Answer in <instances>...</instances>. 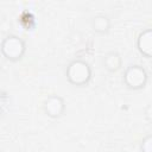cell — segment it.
<instances>
[{
    "mask_svg": "<svg viewBox=\"0 0 152 152\" xmlns=\"http://www.w3.org/2000/svg\"><path fill=\"white\" fill-rule=\"evenodd\" d=\"M65 76L68 82L72 86H87L91 80V66L83 59H74L68 64Z\"/></svg>",
    "mask_w": 152,
    "mask_h": 152,
    "instance_id": "6da1fadb",
    "label": "cell"
},
{
    "mask_svg": "<svg viewBox=\"0 0 152 152\" xmlns=\"http://www.w3.org/2000/svg\"><path fill=\"white\" fill-rule=\"evenodd\" d=\"M26 51V43L23 38L15 34H10L5 37L0 44L1 55L10 62L20 61Z\"/></svg>",
    "mask_w": 152,
    "mask_h": 152,
    "instance_id": "7a4b0ae2",
    "label": "cell"
},
{
    "mask_svg": "<svg viewBox=\"0 0 152 152\" xmlns=\"http://www.w3.org/2000/svg\"><path fill=\"white\" fill-rule=\"evenodd\" d=\"M148 80L147 71L144 66L139 64H132L126 68L124 72V83L131 90L142 89Z\"/></svg>",
    "mask_w": 152,
    "mask_h": 152,
    "instance_id": "3957f363",
    "label": "cell"
},
{
    "mask_svg": "<svg viewBox=\"0 0 152 152\" xmlns=\"http://www.w3.org/2000/svg\"><path fill=\"white\" fill-rule=\"evenodd\" d=\"M43 110L49 118L58 119L65 112V101L59 95H49L43 102Z\"/></svg>",
    "mask_w": 152,
    "mask_h": 152,
    "instance_id": "277c9868",
    "label": "cell"
},
{
    "mask_svg": "<svg viewBox=\"0 0 152 152\" xmlns=\"http://www.w3.org/2000/svg\"><path fill=\"white\" fill-rule=\"evenodd\" d=\"M137 49L144 57L146 58L152 57V31L151 28H146L138 34Z\"/></svg>",
    "mask_w": 152,
    "mask_h": 152,
    "instance_id": "5b68a950",
    "label": "cell"
},
{
    "mask_svg": "<svg viewBox=\"0 0 152 152\" xmlns=\"http://www.w3.org/2000/svg\"><path fill=\"white\" fill-rule=\"evenodd\" d=\"M102 65L103 68L109 72H116L122 66V58L116 51H109L104 53L102 58Z\"/></svg>",
    "mask_w": 152,
    "mask_h": 152,
    "instance_id": "8992f818",
    "label": "cell"
},
{
    "mask_svg": "<svg viewBox=\"0 0 152 152\" xmlns=\"http://www.w3.org/2000/svg\"><path fill=\"white\" fill-rule=\"evenodd\" d=\"M112 21L106 14H96L91 19V30L97 34H107L110 31Z\"/></svg>",
    "mask_w": 152,
    "mask_h": 152,
    "instance_id": "52a82bcc",
    "label": "cell"
},
{
    "mask_svg": "<svg viewBox=\"0 0 152 152\" xmlns=\"http://www.w3.org/2000/svg\"><path fill=\"white\" fill-rule=\"evenodd\" d=\"M140 152H152V135L147 134L140 142Z\"/></svg>",
    "mask_w": 152,
    "mask_h": 152,
    "instance_id": "ba28073f",
    "label": "cell"
},
{
    "mask_svg": "<svg viewBox=\"0 0 152 152\" xmlns=\"http://www.w3.org/2000/svg\"><path fill=\"white\" fill-rule=\"evenodd\" d=\"M2 115H4V110H2V107L0 106V119L2 118Z\"/></svg>",
    "mask_w": 152,
    "mask_h": 152,
    "instance_id": "9c48e42d",
    "label": "cell"
}]
</instances>
